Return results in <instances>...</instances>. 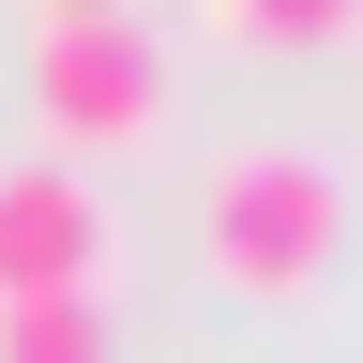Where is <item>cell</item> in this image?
<instances>
[{
  "label": "cell",
  "instance_id": "1",
  "mask_svg": "<svg viewBox=\"0 0 363 363\" xmlns=\"http://www.w3.org/2000/svg\"><path fill=\"white\" fill-rule=\"evenodd\" d=\"M30 106L61 152H121V136L167 121V45L136 16H106V0H45L30 16Z\"/></svg>",
  "mask_w": 363,
  "mask_h": 363
},
{
  "label": "cell",
  "instance_id": "2",
  "mask_svg": "<svg viewBox=\"0 0 363 363\" xmlns=\"http://www.w3.org/2000/svg\"><path fill=\"white\" fill-rule=\"evenodd\" d=\"M197 242H212L227 288H303V272L348 242V197H333L318 152H227L197 182Z\"/></svg>",
  "mask_w": 363,
  "mask_h": 363
},
{
  "label": "cell",
  "instance_id": "3",
  "mask_svg": "<svg viewBox=\"0 0 363 363\" xmlns=\"http://www.w3.org/2000/svg\"><path fill=\"white\" fill-rule=\"evenodd\" d=\"M91 257H106L91 182L76 167H0V303H61V288H91Z\"/></svg>",
  "mask_w": 363,
  "mask_h": 363
},
{
  "label": "cell",
  "instance_id": "4",
  "mask_svg": "<svg viewBox=\"0 0 363 363\" xmlns=\"http://www.w3.org/2000/svg\"><path fill=\"white\" fill-rule=\"evenodd\" d=\"M0 363H106V303L61 288V303H0Z\"/></svg>",
  "mask_w": 363,
  "mask_h": 363
},
{
  "label": "cell",
  "instance_id": "5",
  "mask_svg": "<svg viewBox=\"0 0 363 363\" xmlns=\"http://www.w3.org/2000/svg\"><path fill=\"white\" fill-rule=\"evenodd\" d=\"M212 30H242V45H318L333 16H318V0H212Z\"/></svg>",
  "mask_w": 363,
  "mask_h": 363
}]
</instances>
